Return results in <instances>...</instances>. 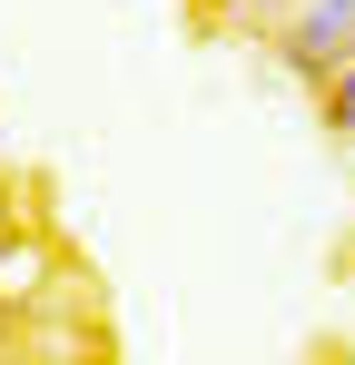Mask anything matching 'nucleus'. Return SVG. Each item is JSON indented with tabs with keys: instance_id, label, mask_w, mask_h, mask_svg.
<instances>
[{
	"instance_id": "obj_2",
	"label": "nucleus",
	"mask_w": 355,
	"mask_h": 365,
	"mask_svg": "<svg viewBox=\"0 0 355 365\" xmlns=\"http://www.w3.org/2000/svg\"><path fill=\"white\" fill-rule=\"evenodd\" d=\"M316 99H326V128H336V138H355V60L336 69V79L316 89Z\"/></svg>"
},
{
	"instance_id": "obj_3",
	"label": "nucleus",
	"mask_w": 355,
	"mask_h": 365,
	"mask_svg": "<svg viewBox=\"0 0 355 365\" xmlns=\"http://www.w3.org/2000/svg\"><path fill=\"white\" fill-rule=\"evenodd\" d=\"M0 247H10V187H0Z\"/></svg>"
},
{
	"instance_id": "obj_1",
	"label": "nucleus",
	"mask_w": 355,
	"mask_h": 365,
	"mask_svg": "<svg viewBox=\"0 0 355 365\" xmlns=\"http://www.w3.org/2000/svg\"><path fill=\"white\" fill-rule=\"evenodd\" d=\"M267 40H277V60L306 69L316 89L355 60V0H277V20H267Z\"/></svg>"
}]
</instances>
